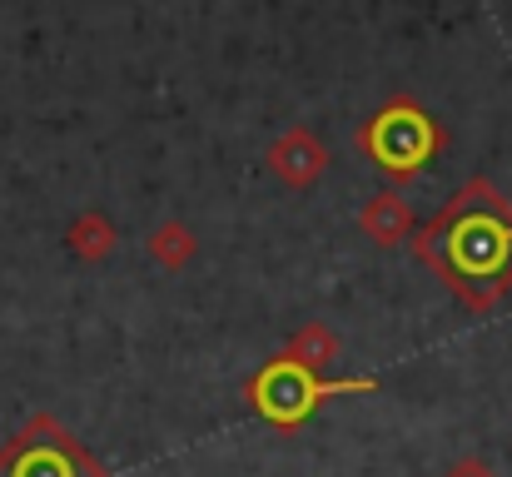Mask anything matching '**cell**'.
Listing matches in <instances>:
<instances>
[{"label":"cell","mask_w":512,"mask_h":477,"mask_svg":"<svg viewBox=\"0 0 512 477\" xmlns=\"http://www.w3.org/2000/svg\"><path fill=\"white\" fill-rule=\"evenodd\" d=\"M418 259L473 309H493L512 289V204L473 179L418 239Z\"/></svg>","instance_id":"6da1fadb"},{"label":"cell","mask_w":512,"mask_h":477,"mask_svg":"<svg viewBox=\"0 0 512 477\" xmlns=\"http://www.w3.org/2000/svg\"><path fill=\"white\" fill-rule=\"evenodd\" d=\"M0 477H100V468L60 428L40 423V428H30L15 443V453L5 458V473Z\"/></svg>","instance_id":"7a4b0ae2"},{"label":"cell","mask_w":512,"mask_h":477,"mask_svg":"<svg viewBox=\"0 0 512 477\" xmlns=\"http://www.w3.org/2000/svg\"><path fill=\"white\" fill-rule=\"evenodd\" d=\"M324 393H343V383L339 388H324V383L314 378V368L299 363V358H284L279 368H269V373L254 383V398H259V408H264L274 423H299Z\"/></svg>","instance_id":"3957f363"},{"label":"cell","mask_w":512,"mask_h":477,"mask_svg":"<svg viewBox=\"0 0 512 477\" xmlns=\"http://www.w3.org/2000/svg\"><path fill=\"white\" fill-rule=\"evenodd\" d=\"M368 145H373V155L383 159V164L413 169V164L423 159V150H428V125H423L418 115H383V120L373 125Z\"/></svg>","instance_id":"277c9868"}]
</instances>
